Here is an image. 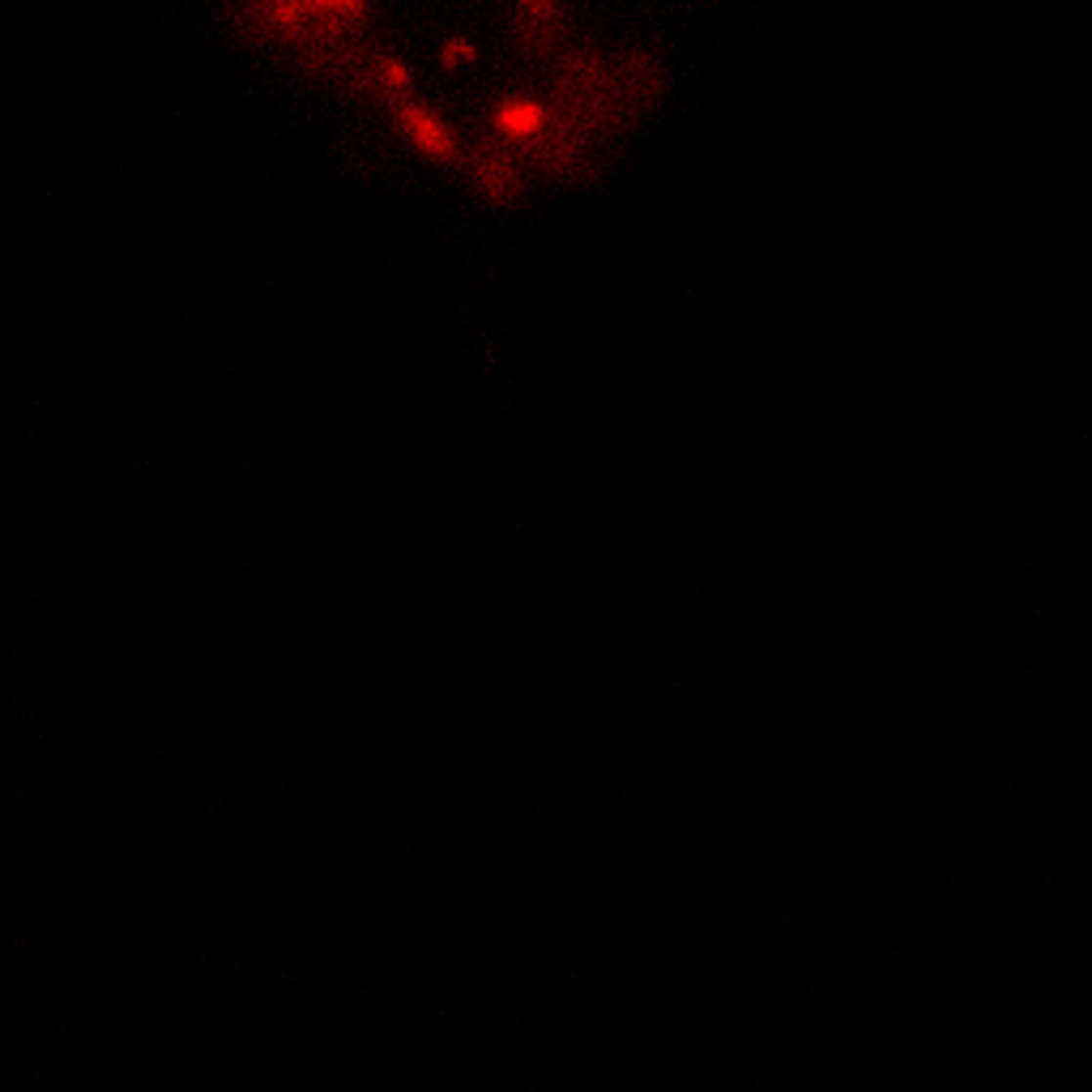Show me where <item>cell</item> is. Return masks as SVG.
<instances>
[{
	"label": "cell",
	"mask_w": 1092,
	"mask_h": 1092,
	"mask_svg": "<svg viewBox=\"0 0 1092 1092\" xmlns=\"http://www.w3.org/2000/svg\"><path fill=\"white\" fill-rule=\"evenodd\" d=\"M325 14H346V18H363V0H321Z\"/></svg>",
	"instance_id": "3957f363"
},
{
	"label": "cell",
	"mask_w": 1092,
	"mask_h": 1092,
	"mask_svg": "<svg viewBox=\"0 0 1092 1092\" xmlns=\"http://www.w3.org/2000/svg\"><path fill=\"white\" fill-rule=\"evenodd\" d=\"M440 56H444V65L461 68V65H469V61H474V43H469L465 34H453V39H444Z\"/></svg>",
	"instance_id": "6da1fadb"
},
{
	"label": "cell",
	"mask_w": 1092,
	"mask_h": 1092,
	"mask_svg": "<svg viewBox=\"0 0 1092 1092\" xmlns=\"http://www.w3.org/2000/svg\"><path fill=\"white\" fill-rule=\"evenodd\" d=\"M516 5H521L525 18H534V22H555L559 18L555 0H516Z\"/></svg>",
	"instance_id": "7a4b0ae2"
}]
</instances>
